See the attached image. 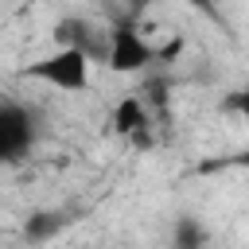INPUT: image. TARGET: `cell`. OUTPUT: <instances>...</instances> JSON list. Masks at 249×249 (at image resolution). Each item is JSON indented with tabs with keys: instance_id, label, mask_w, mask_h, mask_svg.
I'll return each instance as SVG.
<instances>
[{
	"instance_id": "7",
	"label": "cell",
	"mask_w": 249,
	"mask_h": 249,
	"mask_svg": "<svg viewBox=\"0 0 249 249\" xmlns=\"http://www.w3.org/2000/svg\"><path fill=\"white\" fill-rule=\"evenodd\" d=\"M233 109H237V117L245 121V128H249V86H241L237 93H233V101H230Z\"/></svg>"
},
{
	"instance_id": "5",
	"label": "cell",
	"mask_w": 249,
	"mask_h": 249,
	"mask_svg": "<svg viewBox=\"0 0 249 249\" xmlns=\"http://www.w3.org/2000/svg\"><path fill=\"white\" fill-rule=\"evenodd\" d=\"M148 124H152V121H148V109H144L140 97H121V101H117V109H113V132H117V136H124V140L144 136Z\"/></svg>"
},
{
	"instance_id": "1",
	"label": "cell",
	"mask_w": 249,
	"mask_h": 249,
	"mask_svg": "<svg viewBox=\"0 0 249 249\" xmlns=\"http://www.w3.org/2000/svg\"><path fill=\"white\" fill-rule=\"evenodd\" d=\"M23 78L51 86V89H62V93H82L93 82V58L74 47H54L43 58H35L31 66H23Z\"/></svg>"
},
{
	"instance_id": "6",
	"label": "cell",
	"mask_w": 249,
	"mask_h": 249,
	"mask_svg": "<svg viewBox=\"0 0 249 249\" xmlns=\"http://www.w3.org/2000/svg\"><path fill=\"white\" fill-rule=\"evenodd\" d=\"M171 249H206V230H202L195 218H179V222H175Z\"/></svg>"
},
{
	"instance_id": "4",
	"label": "cell",
	"mask_w": 249,
	"mask_h": 249,
	"mask_svg": "<svg viewBox=\"0 0 249 249\" xmlns=\"http://www.w3.org/2000/svg\"><path fill=\"white\" fill-rule=\"evenodd\" d=\"M31 144V117L19 105H0V160H16Z\"/></svg>"
},
{
	"instance_id": "8",
	"label": "cell",
	"mask_w": 249,
	"mask_h": 249,
	"mask_svg": "<svg viewBox=\"0 0 249 249\" xmlns=\"http://www.w3.org/2000/svg\"><path fill=\"white\" fill-rule=\"evenodd\" d=\"M230 163H233V167H245V171H249V148H245V152H237V156H233Z\"/></svg>"
},
{
	"instance_id": "2",
	"label": "cell",
	"mask_w": 249,
	"mask_h": 249,
	"mask_svg": "<svg viewBox=\"0 0 249 249\" xmlns=\"http://www.w3.org/2000/svg\"><path fill=\"white\" fill-rule=\"evenodd\" d=\"M156 58H160V47L140 31V23L121 19V23L109 27V54H105L109 70H117V74H140Z\"/></svg>"
},
{
	"instance_id": "9",
	"label": "cell",
	"mask_w": 249,
	"mask_h": 249,
	"mask_svg": "<svg viewBox=\"0 0 249 249\" xmlns=\"http://www.w3.org/2000/svg\"><path fill=\"white\" fill-rule=\"evenodd\" d=\"M183 4H191V8H198V12H210V8H214V0H183Z\"/></svg>"
},
{
	"instance_id": "3",
	"label": "cell",
	"mask_w": 249,
	"mask_h": 249,
	"mask_svg": "<svg viewBox=\"0 0 249 249\" xmlns=\"http://www.w3.org/2000/svg\"><path fill=\"white\" fill-rule=\"evenodd\" d=\"M54 47H74L82 54H89L93 62H105L109 54V27H97L82 16H70L62 23H54Z\"/></svg>"
}]
</instances>
